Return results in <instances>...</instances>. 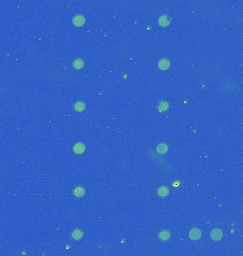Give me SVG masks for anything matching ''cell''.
I'll list each match as a JSON object with an SVG mask.
<instances>
[{
    "label": "cell",
    "mask_w": 243,
    "mask_h": 256,
    "mask_svg": "<svg viewBox=\"0 0 243 256\" xmlns=\"http://www.w3.org/2000/svg\"><path fill=\"white\" fill-rule=\"evenodd\" d=\"M168 146L164 143H161L157 145V152L159 154H164L167 152Z\"/></svg>",
    "instance_id": "30bf717a"
},
{
    "label": "cell",
    "mask_w": 243,
    "mask_h": 256,
    "mask_svg": "<svg viewBox=\"0 0 243 256\" xmlns=\"http://www.w3.org/2000/svg\"><path fill=\"white\" fill-rule=\"evenodd\" d=\"M157 109L160 112L167 111L169 109V103L166 101H162L157 105Z\"/></svg>",
    "instance_id": "8fae6325"
},
{
    "label": "cell",
    "mask_w": 243,
    "mask_h": 256,
    "mask_svg": "<svg viewBox=\"0 0 243 256\" xmlns=\"http://www.w3.org/2000/svg\"><path fill=\"white\" fill-rule=\"evenodd\" d=\"M85 189L83 186H78L76 187L73 190V194L77 198H80V197H83L85 195Z\"/></svg>",
    "instance_id": "52a82bcc"
},
{
    "label": "cell",
    "mask_w": 243,
    "mask_h": 256,
    "mask_svg": "<svg viewBox=\"0 0 243 256\" xmlns=\"http://www.w3.org/2000/svg\"><path fill=\"white\" fill-rule=\"evenodd\" d=\"M83 65H84L83 61L80 59L75 60L73 63V66L74 67V68H76V69H80V68H83Z\"/></svg>",
    "instance_id": "5bb4252c"
},
{
    "label": "cell",
    "mask_w": 243,
    "mask_h": 256,
    "mask_svg": "<svg viewBox=\"0 0 243 256\" xmlns=\"http://www.w3.org/2000/svg\"><path fill=\"white\" fill-rule=\"evenodd\" d=\"M157 194H158L159 196L162 197V198H164V197L167 196L169 194V190L167 186H160L159 188L157 190Z\"/></svg>",
    "instance_id": "8992f818"
},
{
    "label": "cell",
    "mask_w": 243,
    "mask_h": 256,
    "mask_svg": "<svg viewBox=\"0 0 243 256\" xmlns=\"http://www.w3.org/2000/svg\"><path fill=\"white\" fill-rule=\"evenodd\" d=\"M85 22V19L83 15L78 14L73 17V24L76 27H82Z\"/></svg>",
    "instance_id": "3957f363"
},
{
    "label": "cell",
    "mask_w": 243,
    "mask_h": 256,
    "mask_svg": "<svg viewBox=\"0 0 243 256\" xmlns=\"http://www.w3.org/2000/svg\"><path fill=\"white\" fill-rule=\"evenodd\" d=\"M85 145H84L83 143H81V142H78V143H76V145H74V147H73V152L76 153V154H81L85 152Z\"/></svg>",
    "instance_id": "277c9868"
},
{
    "label": "cell",
    "mask_w": 243,
    "mask_h": 256,
    "mask_svg": "<svg viewBox=\"0 0 243 256\" xmlns=\"http://www.w3.org/2000/svg\"><path fill=\"white\" fill-rule=\"evenodd\" d=\"M83 232L80 231V230H74V231H73V233H72L71 237L73 239L78 240H80V238L83 237Z\"/></svg>",
    "instance_id": "7c38bea8"
},
{
    "label": "cell",
    "mask_w": 243,
    "mask_h": 256,
    "mask_svg": "<svg viewBox=\"0 0 243 256\" xmlns=\"http://www.w3.org/2000/svg\"><path fill=\"white\" fill-rule=\"evenodd\" d=\"M170 233H169V231H167V230H163L159 234V238L161 240H162V241H167V240L170 238Z\"/></svg>",
    "instance_id": "9c48e42d"
},
{
    "label": "cell",
    "mask_w": 243,
    "mask_h": 256,
    "mask_svg": "<svg viewBox=\"0 0 243 256\" xmlns=\"http://www.w3.org/2000/svg\"><path fill=\"white\" fill-rule=\"evenodd\" d=\"M210 238L215 241H218L222 238V231L219 228H215L210 232Z\"/></svg>",
    "instance_id": "6da1fadb"
},
{
    "label": "cell",
    "mask_w": 243,
    "mask_h": 256,
    "mask_svg": "<svg viewBox=\"0 0 243 256\" xmlns=\"http://www.w3.org/2000/svg\"><path fill=\"white\" fill-rule=\"evenodd\" d=\"M158 66L161 70H167L170 67V61L168 59L164 58L159 61Z\"/></svg>",
    "instance_id": "ba28073f"
},
{
    "label": "cell",
    "mask_w": 243,
    "mask_h": 256,
    "mask_svg": "<svg viewBox=\"0 0 243 256\" xmlns=\"http://www.w3.org/2000/svg\"><path fill=\"white\" fill-rule=\"evenodd\" d=\"M85 103H84L83 102H81V101H78V102L76 103L74 105L75 110L78 112L83 111L84 110H85Z\"/></svg>",
    "instance_id": "4fadbf2b"
},
{
    "label": "cell",
    "mask_w": 243,
    "mask_h": 256,
    "mask_svg": "<svg viewBox=\"0 0 243 256\" xmlns=\"http://www.w3.org/2000/svg\"><path fill=\"white\" fill-rule=\"evenodd\" d=\"M189 238L193 240H198L201 237V231L198 228H193L189 232Z\"/></svg>",
    "instance_id": "7a4b0ae2"
},
{
    "label": "cell",
    "mask_w": 243,
    "mask_h": 256,
    "mask_svg": "<svg viewBox=\"0 0 243 256\" xmlns=\"http://www.w3.org/2000/svg\"><path fill=\"white\" fill-rule=\"evenodd\" d=\"M171 22V19L168 15H162L159 19V24L162 27H167L169 25Z\"/></svg>",
    "instance_id": "5b68a950"
}]
</instances>
